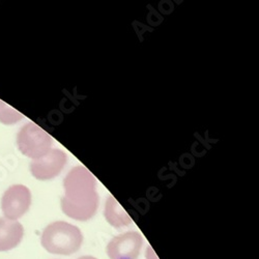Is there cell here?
<instances>
[{
	"label": "cell",
	"instance_id": "obj_1",
	"mask_svg": "<svg viewBox=\"0 0 259 259\" xmlns=\"http://www.w3.org/2000/svg\"><path fill=\"white\" fill-rule=\"evenodd\" d=\"M96 186V179L88 168L74 167L63 181L66 193L61 199L62 211L74 220L92 219L99 206Z\"/></svg>",
	"mask_w": 259,
	"mask_h": 259
},
{
	"label": "cell",
	"instance_id": "obj_2",
	"mask_svg": "<svg viewBox=\"0 0 259 259\" xmlns=\"http://www.w3.org/2000/svg\"><path fill=\"white\" fill-rule=\"evenodd\" d=\"M83 235L80 229L70 223L56 221L49 224L40 237V244L46 251L57 255H71L82 246Z\"/></svg>",
	"mask_w": 259,
	"mask_h": 259
},
{
	"label": "cell",
	"instance_id": "obj_3",
	"mask_svg": "<svg viewBox=\"0 0 259 259\" xmlns=\"http://www.w3.org/2000/svg\"><path fill=\"white\" fill-rule=\"evenodd\" d=\"M17 144L24 156L36 160L50 152L53 140L40 126L34 122H28L18 133Z\"/></svg>",
	"mask_w": 259,
	"mask_h": 259
},
{
	"label": "cell",
	"instance_id": "obj_4",
	"mask_svg": "<svg viewBox=\"0 0 259 259\" xmlns=\"http://www.w3.org/2000/svg\"><path fill=\"white\" fill-rule=\"evenodd\" d=\"M31 204V194L27 187L16 185L10 187L2 199V209L6 219L16 221L22 217Z\"/></svg>",
	"mask_w": 259,
	"mask_h": 259
},
{
	"label": "cell",
	"instance_id": "obj_5",
	"mask_svg": "<svg viewBox=\"0 0 259 259\" xmlns=\"http://www.w3.org/2000/svg\"><path fill=\"white\" fill-rule=\"evenodd\" d=\"M142 245L143 239L141 234L130 231L114 236L108 243L106 251L110 259H137Z\"/></svg>",
	"mask_w": 259,
	"mask_h": 259
},
{
	"label": "cell",
	"instance_id": "obj_6",
	"mask_svg": "<svg viewBox=\"0 0 259 259\" xmlns=\"http://www.w3.org/2000/svg\"><path fill=\"white\" fill-rule=\"evenodd\" d=\"M67 155L60 149H51L48 154L30 163L32 176L38 181H48L57 177L67 163Z\"/></svg>",
	"mask_w": 259,
	"mask_h": 259
},
{
	"label": "cell",
	"instance_id": "obj_7",
	"mask_svg": "<svg viewBox=\"0 0 259 259\" xmlns=\"http://www.w3.org/2000/svg\"><path fill=\"white\" fill-rule=\"evenodd\" d=\"M24 228L18 221L0 218V252L15 249L23 239Z\"/></svg>",
	"mask_w": 259,
	"mask_h": 259
},
{
	"label": "cell",
	"instance_id": "obj_8",
	"mask_svg": "<svg viewBox=\"0 0 259 259\" xmlns=\"http://www.w3.org/2000/svg\"><path fill=\"white\" fill-rule=\"evenodd\" d=\"M105 218L110 225L120 229L132 224V219L113 196H109L105 204Z\"/></svg>",
	"mask_w": 259,
	"mask_h": 259
},
{
	"label": "cell",
	"instance_id": "obj_9",
	"mask_svg": "<svg viewBox=\"0 0 259 259\" xmlns=\"http://www.w3.org/2000/svg\"><path fill=\"white\" fill-rule=\"evenodd\" d=\"M23 118V115L20 114L17 110L4 103L0 100V122L5 124H13Z\"/></svg>",
	"mask_w": 259,
	"mask_h": 259
},
{
	"label": "cell",
	"instance_id": "obj_10",
	"mask_svg": "<svg viewBox=\"0 0 259 259\" xmlns=\"http://www.w3.org/2000/svg\"><path fill=\"white\" fill-rule=\"evenodd\" d=\"M78 259H97V258H95L93 256H82V257H80Z\"/></svg>",
	"mask_w": 259,
	"mask_h": 259
}]
</instances>
